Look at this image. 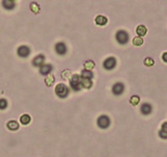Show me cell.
<instances>
[{"instance_id":"obj_1","label":"cell","mask_w":167,"mask_h":157,"mask_svg":"<svg viewBox=\"0 0 167 157\" xmlns=\"http://www.w3.org/2000/svg\"><path fill=\"white\" fill-rule=\"evenodd\" d=\"M55 94L59 96V97H62V99H65L66 96H68L69 94V88H68L65 84H58L55 86Z\"/></svg>"},{"instance_id":"obj_2","label":"cell","mask_w":167,"mask_h":157,"mask_svg":"<svg viewBox=\"0 0 167 157\" xmlns=\"http://www.w3.org/2000/svg\"><path fill=\"white\" fill-rule=\"evenodd\" d=\"M129 34L125 30H118L116 34V40L119 44H126L129 42Z\"/></svg>"},{"instance_id":"obj_3","label":"cell","mask_w":167,"mask_h":157,"mask_svg":"<svg viewBox=\"0 0 167 157\" xmlns=\"http://www.w3.org/2000/svg\"><path fill=\"white\" fill-rule=\"evenodd\" d=\"M80 79H82V78H80L78 74H73V76L71 77L70 86L74 91H78V90L80 89V87H82V85H80Z\"/></svg>"},{"instance_id":"obj_4","label":"cell","mask_w":167,"mask_h":157,"mask_svg":"<svg viewBox=\"0 0 167 157\" xmlns=\"http://www.w3.org/2000/svg\"><path fill=\"white\" fill-rule=\"evenodd\" d=\"M110 119L107 115H101L97 119V125L101 129H106L110 126Z\"/></svg>"},{"instance_id":"obj_5","label":"cell","mask_w":167,"mask_h":157,"mask_svg":"<svg viewBox=\"0 0 167 157\" xmlns=\"http://www.w3.org/2000/svg\"><path fill=\"white\" fill-rule=\"evenodd\" d=\"M17 54L19 57L21 58H27L30 54V49H29L28 46H26V45H21L19 46V48L17 49Z\"/></svg>"},{"instance_id":"obj_6","label":"cell","mask_w":167,"mask_h":157,"mask_svg":"<svg viewBox=\"0 0 167 157\" xmlns=\"http://www.w3.org/2000/svg\"><path fill=\"white\" fill-rule=\"evenodd\" d=\"M116 66V59L113 58V57H110L106 60V61L103 62V67L108 69V70H111L113 68Z\"/></svg>"},{"instance_id":"obj_7","label":"cell","mask_w":167,"mask_h":157,"mask_svg":"<svg viewBox=\"0 0 167 157\" xmlns=\"http://www.w3.org/2000/svg\"><path fill=\"white\" fill-rule=\"evenodd\" d=\"M44 62H45V57L43 55H38L32 60V65L36 67H41L44 65Z\"/></svg>"},{"instance_id":"obj_8","label":"cell","mask_w":167,"mask_h":157,"mask_svg":"<svg viewBox=\"0 0 167 157\" xmlns=\"http://www.w3.org/2000/svg\"><path fill=\"white\" fill-rule=\"evenodd\" d=\"M55 51L59 55H65L67 52V46L65 44L64 42H59L55 44Z\"/></svg>"},{"instance_id":"obj_9","label":"cell","mask_w":167,"mask_h":157,"mask_svg":"<svg viewBox=\"0 0 167 157\" xmlns=\"http://www.w3.org/2000/svg\"><path fill=\"white\" fill-rule=\"evenodd\" d=\"M113 93L116 94V95H120L123 91H124V86H123V84L121 83H116L114 86H113V89H112Z\"/></svg>"},{"instance_id":"obj_10","label":"cell","mask_w":167,"mask_h":157,"mask_svg":"<svg viewBox=\"0 0 167 157\" xmlns=\"http://www.w3.org/2000/svg\"><path fill=\"white\" fill-rule=\"evenodd\" d=\"M52 71V66L50 64H44L40 67V74L43 76H47Z\"/></svg>"},{"instance_id":"obj_11","label":"cell","mask_w":167,"mask_h":157,"mask_svg":"<svg viewBox=\"0 0 167 157\" xmlns=\"http://www.w3.org/2000/svg\"><path fill=\"white\" fill-rule=\"evenodd\" d=\"M2 5L5 10H13L15 5H16V2L13 1V0H3L2 1Z\"/></svg>"},{"instance_id":"obj_12","label":"cell","mask_w":167,"mask_h":157,"mask_svg":"<svg viewBox=\"0 0 167 157\" xmlns=\"http://www.w3.org/2000/svg\"><path fill=\"white\" fill-rule=\"evenodd\" d=\"M95 23H96L97 25H100V26L106 25L107 23H108V18L99 15V16H97L96 18H95Z\"/></svg>"},{"instance_id":"obj_13","label":"cell","mask_w":167,"mask_h":157,"mask_svg":"<svg viewBox=\"0 0 167 157\" xmlns=\"http://www.w3.org/2000/svg\"><path fill=\"white\" fill-rule=\"evenodd\" d=\"M136 32H137V35L138 37H143V36L146 35V32H147V28L145 27L144 25H139L137 26V28H136Z\"/></svg>"},{"instance_id":"obj_14","label":"cell","mask_w":167,"mask_h":157,"mask_svg":"<svg viewBox=\"0 0 167 157\" xmlns=\"http://www.w3.org/2000/svg\"><path fill=\"white\" fill-rule=\"evenodd\" d=\"M7 127L10 129L11 131H16V130L19 129V123L16 122V121H10L7 124Z\"/></svg>"},{"instance_id":"obj_15","label":"cell","mask_w":167,"mask_h":157,"mask_svg":"<svg viewBox=\"0 0 167 157\" xmlns=\"http://www.w3.org/2000/svg\"><path fill=\"white\" fill-rule=\"evenodd\" d=\"M80 85H82L83 88L89 89V88L92 87V81L89 80V79H84V78H82L80 79Z\"/></svg>"},{"instance_id":"obj_16","label":"cell","mask_w":167,"mask_h":157,"mask_svg":"<svg viewBox=\"0 0 167 157\" xmlns=\"http://www.w3.org/2000/svg\"><path fill=\"white\" fill-rule=\"evenodd\" d=\"M151 110H153V108H151V106L149 105V104H143L141 106V112L143 113V114H145V115H147V114H151Z\"/></svg>"},{"instance_id":"obj_17","label":"cell","mask_w":167,"mask_h":157,"mask_svg":"<svg viewBox=\"0 0 167 157\" xmlns=\"http://www.w3.org/2000/svg\"><path fill=\"white\" fill-rule=\"evenodd\" d=\"M32 119H30V116L28 114H23L21 117H20V123L22 124V125H28L29 123H30Z\"/></svg>"},{"instance_id":"obj_18","label":"cell","mask_w":167,"mask_h":157,"mask_svg":"<svg viewBox=\"0 0 167 157\" xmlns=\"http://www.w3.org/2000/svg\"><path fill=\"white\" fill-rule=\"evenodd\" d=\"M82 78L91 80V79L93 78V74H92L90 70H86V69H84V70L82 71Z\"/></svg>"},{"instance_id":"obj_19","label":"cell","mask_w":167,"mask_h":157,"mask_svg":"<svg viewBox=\"0 0 167 157\" xmlns=\"http://www.w3.org/2000/svg\"><path fill=\"white\" fill-rule=\"evenodd\" d=\"M84 66H85V69H86V70L91 71L94 68V66H95V63H94L93 61H87L84 64Z\"/></svg>"},{"instance_id":"obj_20","label":"cell","mask_w":167,"mask_h":157,"mask_svg":"<svg viewBox=\"0 0 167 157\" xmlns=\"http://www.w3.org/2000/svg\"><path fill=\"white\" fill-rule=\"evenodd\" d=\"M133 44L135 46H141L143 44V39L140 38V37H136V38L133 39Z\"/></svg>"},{"instance_id":"obj_21","label":"cell","mask_w":167,"mask_h":157,"mask_svg":"<svg viewBox=\"0 0 167 157\" xmlns=\"http://www.w3.org/2000/svg\"><path fill=\"white\" fill-rule=\"evenodd\" d=\"M131 104H132L133 106H137L139 104V102H140V97H139L138 95H133L132 97H131Z\"/></svg>"},{"instance_id":"obj_22","label":"cell","mask_w":167,"mask_h":157,"mask_svg":"<svg viewBox=\"0 0 167 157\" xmlns=\"http://www.w3.org/2000/svg\"><path fill=\"white\" fill-rule=\"evenodd\" d=\"M7 101L5 99H0V110H4L7 108Z\"/></svg>"},{"instance_id":"obj_23","label":"cell","mask_w":167,"mask_h":157,"mask_svg":"<svg viewBox=\"0 0 167 157\" xmlns=\"http://www.w3.org/2000/svg\"><path fill=\"white\" fill-rule=\"evenodd\" d=\"M144 64H145V66H147V67H151V66H154L155 61L151 58H146L144 60Z\"/></svg>"},{"instance_id":"obj_24","label":"cell","mask_w":167,"mask_h":157,"mask_svg":"<svg viewBox=\"0 0 167 157\" xmlns=\"http://www.w3.org/2000/svg\"><path fill=\"white\" fill-rule=\"evenodd\" d=\"M30 9H32V12H35V13H38L39 11H40V7L37 3H32L30 4Z\"/></svg>"},{"instance_id":"obj_25","label":"cell","mask_w":167,"mask_h":157,"mask_svg":"<svg viewBox=\"0 0 167 157\" xmlns=\"http://www.w3.org/2000/svg\"><path fill=\"white\" fill-rule=\"evenodd\" d=\"M159 136L161 138H163V139H167V132L163 131V130H160L159 131Z\"/></svg>"},{"instance_id":"obj_26","label":"cell","mask_w":167,"mask_h":157,"mask_svg":"<svg viewBox=\"0 0 167 157\" xmlns=\"http://www.w3.org/2000/svg\"><path fill=\"white\" fill-rule=\"evenodd\" d=\"M53 81H55V78L52 77V76H50V77H48L46 79V84H47L48 86H50V85L53 83Z\"/></svg>"},{"instance_id":"obj_27","label":"cell","mask_w":167,"mask_h":157,"mask_svg":"<svg viewBox=\"0 0 167 157\" xmlns=\"http://www.w3.org/2000/svg\"><path fill=\"white\" fill-rule=\"evenodd\" d=\"M161 130L167 132V122H164L163 124H162V129H161Z\"/></svg>"},{"instance_id":"obj_28","label":"cell","mask_w":167,"mask_h":157,"mask_svg":"<svg viewBox=\"0 0 167 157\" xmlns=\"http://www.w3.org/2000/svg\"><path fill=\"white\" fill-rule=\"evenodd\" d=\"M162 59H163L164 62H166L167 63V52H164L163 55H162Z\"/></svg>"}]
</instances>
